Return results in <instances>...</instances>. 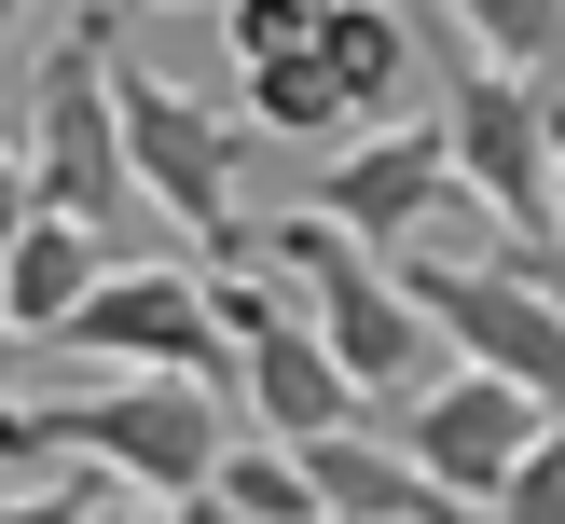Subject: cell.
<instances>
[{
	"instance_id": "cell-1",
	"label": "cell",
	"mask_w": 565,
	"mask_h": 524,
	"mask_svg": "<svg viewBox=\"0 0 565 524\" xmlns=\"http://www.w3.org/2000/svg\"><path fill=\"white\" fill-rule=\"evenodd\" d=\"M221 441H235V414L193 373L28 386V400L0 414V469H97V483H125V496H207Z\"/></svg>"
},
{
	"instance_id": "cell-2",
	"label": "cell",
	"mask_w": 565,
	"mask_h": 524,
	"mask_svg": "<svg viewBox=\"0 0 565 524\" xmlns=\"http://www.w3.org/2000/svg\"><path fill=\"white\" fill-rule=\"evenodd\" d=\"M386 276H401L414 318L441 331V359L511 373L524 400L565 414V235H497V248H428L414 235Z\"/></svg>"
},
{
	"instance_id": "cell-3",
	"label": "cell",
	"mask_w": 565,
	"mask_h": 524,
	"mask_svg": "<svg viewBox=\"0 0 565 524\" xmlns=\"http://www.w3.org/2000/svg\"><path fill=\"white\" fill-rule=\"evenodd\" d=\"M235 263H263V276H290V290H303V331L331 345V373H345L359 400H414V386L441 373V331L414 318V290H401V276H386L359 235H331L318 207L263 221Z\"/></svg>"
},
{
	"instance_id": "cell-4",
	"label": "cell",
	"mask_w": 565,
	"mask_h": 524,
	"mask_svg": "<svg viewBox=\"0 0 565 524\" xmlns=\"http://www.w3.org/2000/svg\"><path fill=\"white\" fill-rule=\"evenodd\" d=\"M110 42H125V14L110 0H83L70 28L42 42V69H28V193L42 207H70V221H97L110 248H125V138H110Z\"/></svg>"
},
{
	"instance_id": "cell-5",
	"label": "cell",
	"mask_w": 565,
	"mask_h": 524,
	"mask_svg": "<svg viewBox=\"0 0 565 524\" xmlns=\"http://www.w3.org/2000/svg\"><path fill=\"white\" fill-rule=\"evenodd\" d=\"M110 138H125V180L152 193L207 263L248 248V221H235V110H221V97H193V83L110 55Z\"/></svg>"
},
{
	"instance_id": "cell-6",
	"label": "cell",
	"mask_w": 565,
	"mask_h": 524,
	"mask_svg": "<svg viewBox=\"0 0 565 524\" xmlns=\"http://www.w3.org/2000/svg\"><path fill=\"white\" fill-rule=\"evenodd\" d=\"M42 359H110V373H193V386H221L235 373V345L207 331V276L193 263H110L97 290L70 303V331H55Z\"/></svg>"
},
{
	"instance_id": "cell-7",
	"label": "cell",
	"mask_w": 565,
	"mask_h": 524,
	"mask_svg": "<svg viewBox=\"0 0 565 524\" xmlns=\"http://www.w3.org/2000/svg\"><path fill=\"white\" fill-rule=\"evenodd\" d=\"M441 165H456V193H483L511 235H552V125H539V69L456 55V69H441Z\"/></svg>"
},
{
	"instance_id": "cell-8",
	"label": "cell",
	"mask_w": 565,
	"mask_h": 524,
	"mask_svg": "<svg viewBox=\"0 0 565 524\" xmlns=\"http://www.w3.org/2000/svg\"><path fill=\"white\" fill-rule=\"evenodd\" d=\"M539 428H552V400H524L511 373H469V359H441V373L401 400V456L428 469V483L456 496V511H483V496L511 483V456H524Z\"/></svg>"
},
{
	"instance_id": "cell-9",
	"label": "cell",
	"mask_w": 565,
	"mask_h": 524,
	"mask_svg": "<svg viewBox=\"0 0 565 524\" xmlns=\"http://www.w3.org/2000/svg\"><path fill=\"white\" fill-rule=\"evenodd\" d=\"M441 207H456L441 125H359L345 152H318V221H331V235H359L373 263H401Z\"/></svg>"
},
{
	"instance_id": "cell-10",
	"label": "cell",
	"mask_w": 565,
	"mask_h": 524,
	"mask_svg": "<svg viewBox=\"0 0 565 524\" xmlns=\"http://www.w3.org/2000/svg\"><path fill=\"white\" fill-rule=\"evenodd\" d=\"M221 400H235V414H248L263 441H318V428H359V414H373V400H359L345 373H331V345L303 331V303H290L276 331H248V345H235Z\"/></svg>"
},
{
	"instance_id": "cell-11",
	"label": "cell",
	"mask_w": 565,
	"mask_h": 524,
	"mask_svg": "<svg viewBox=\"0 0 565 524\" xmlns=\"http://www.w3.org/2000/svg\"><path fill=\"white\" fill-rule=\"evenodd\" d=\"M110 263H125V248H110L97 221H70V207H28V221H14V248H0V331H14V345L42 359L55 331H70V303L97 290Z\"/></svg>"
},
{
	"instance_id": "cell-12",
	"label": "cell",
	"mask_w": 565,
	"mask_h": 524,
	"mask_svg": "<svg viewBox=\"0 0 565 524\" xmlns=\"http://www.w3.org/2000/svg\"><path fill=\"white\" fill-rule=\"evenodd\" d=\"M290 469H303V496H318L331 524H469L456 496H441L401 441H373V428H318V441H290Z\"/></svg>"
},
{
	"instance_id": "cell-13",
	"label": "cell",
	"mask_w": 565,
	"mask_h": 524,
	"mask_svg": "<svg viewBox=\"0 0 565 524\" xmlns=\"http://www.w3.org/2000/svg\"><path fill=\"white\" fill-rule=\"evenodd\" d=\"M318 69L345 83L359 125H401V97L428 83V55H414V14H401V0H331V14H318Z\"/></svg>"
},
{
	"instance_id": "cell-14",
	"label": "cell",
	"mask_w": 565,
	"mask_h": 524,
	"mask_svg": "<svg viewBox=\"0 0 565 524\" xmlns=\"http://www.w3.org/2000/svg\"><path fill=\"white\" fill-rule=\"evenodd\" d=\"M248 125H263V138H318V152H345L359 110H345V83L318 69V42H303V55H263V69H248Z\"/></svg>"
},
{
	"instance_id": "cell-15",
	"label": "cell",
	"mask_w": 565,
	"mask_h": 524,
	"mask_svg": "<svg viewBox=\"0 0 565 524\" xmlns=\"http://www.w3.org/2000/svg\"><path fill=\"white\" fill-rule=\"evenodd\" d=\"M207 524H303L318 496H303V469H290V441H263V428H235L221 441V469H207V496H193Z\"/></svg>"
},
{
	"instance_id": "cell-16",
	"label": "cell",
	"mask_w": 565,
	"mask_h": 524,
	"mask_svg": "<svg viewBox=\"0 0 565 524\" xmlns=\"http://www.w3.org/2000/svg\"><path fill=\"white\" fill-rule=\"evenodd\" d=\"M441 14H456L469 55H497V69H565V0H441Z\"/></svg>"
},
{
	"instance_id": "cell-17",
	"label": "cell",
	"mask_w": 565,
	"mask_h": 524,
	"mask_svg": "<svg viewBox=\"0 0 565 524\" xmlns=\"http://www.w3.org/2000/svg\"><path fill=\"white\" fill-rule=\"evenodd\" d=\"M483 524H565V414H552V428L511 456V483L483 496Z\"/></svg>"
},
{
	"instance_id": "cell-18",
	"label": "cell",
	"mask_w": 565,
	"mask_h": 524,
	"mask_svg": "<svg viewBox=\"0 0 565 524\" xmlns=\"http://www.w3.org/2000/svg\"><path fill=\"white\" fill-rule=\"evenodd\" d=\"M331 0H221V42H235V69H263V55H303L318 42Z\"/></svg>"
},
{
	"instance_id": "cell-19",
	"label": "cell",
	"mask_w": 565,
	"mask_h": 524,
	"mask_svg": "<svg viewBox=\"0 0 565 524\" xmlns=\"http://www.w3.org/2000/svg\"><path fill=\"white\" fill-rule=\"evenodd\" d=\"M97 469H14V483H0V524H83V511H97Z\"/></svg>"
},
{
	"instance_id": "cell-20",
	"label": "cell",
	"mask_w": 565,
	"mask_h": 524,
	"mask_svg": "<svg viewBox=\"0 0 565 524\" xmlns=\"http://www.w3.org/2000/svg\"><path fill=\"white\" fill-rule=\"evenodd\" d=\"M83 524H207V511H193V496H125V483H110Z\"/></svg>"
},
{
	"instance_id": "cell-21",
	"label": "cell",
	"mask_w": 565,
	"mask_h": 524,
	"mask_svg": "<svg viewBox=\"0 0 565 524\" xmlns=\"http://www.w3.org/2000/svg\"><path fill=\"white\" fill-rule=\"evenodd\" d=\"M28 207H42V193H28V152L0 138V248H14V221H28Z\"/></svg>"
},
{
	"instance_id": "cell-22",
	"label": "cell",
	"mask_w": 565,
	"mask_h": 524,
	"mask_svg": "<svg viewBox=\"0 0 565 524\" xmlns=\"http://www.w3.org/2000/svg\"><path fill=\"white\" fill-rule=\"evenodd\" d=\"M14 400H28V345L0 331V414H14Z\"/></svg>"
},
{
	"instance_id": "cell-23",
	"label": "cell",
	"mask_w": 565,
	"mask_h": 524,
	"mask_svg": "<svg viewBox=\"0 0 565 524\" xmlns=\"http://www.w3.org/2000/svg\"><path fill=\"white\" fill-rule=\"evenodd\" d=\"M28 14H42V0H0V55H14V42H28Z\"/></svg>"
},
{
	"instance_id": "cell-24",
	"label": "cell",
	"mask_w": 565,
	"mask_h": 524,
	"mask_svg": "<svg viewBox=\"0 0 565 524\" xmlns=\"http://www.w3.org/2000/svg\"><path fill=\"white\" fill-rule=\"evenodd\" d=\"M125 14H180V0H125Z\"/></svg>"
},
{
	"instance_id": "cell-25",
	"label": "cell",
	"mask_w": 565,
	"mask_h": 524,
	"mask_svg": "<svg viewBox=\"0 0 565 524\" xmlns=\"http://www.w3.org/2000/svg\"><path fill=\"white\" fill-rule=\"evenodd\" d=\"M303 524H331V511H303Z\"/></svg>"
},
{
	"instance_id": "cell-26",
	"label": "cell",
	"mask_w": 565,
	"mask_h": 524,
	"mask_svg": "<svg viewBox=\"0 0 565 524\" xmlns=\"http://www.w3.org/2000/svg\"><path fill=\"white\" fill-rule=\"evenodd\" d=\"M469 524H483V511H469Z\"/></svg>"
}]
</instances>
